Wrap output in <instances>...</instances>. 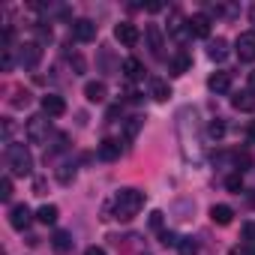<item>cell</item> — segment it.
<instances>
[{
    "instance_id": "1",
    "label": "cell",
    "mask_w": 255,
    "mask_h": 255,
    "mask_svg": "<svg viewBox=\"0 0 255 255\" xmlns=\"http://www.w3.org/2000/svg\"><path fill=\"white\" fill-rule=\"evenodd\" d=\"M141 207H144V192L135 186H126L114 195V219H120V222L135 219L141 213Z\"/></svg>"
},
{
    "instance_id": "2",
    "label": "cell",
    "mask_w": 255,
    "mask_h": 255,
    "mask_svg": "<svg viewBox=\"0 0 255 255\" xmlns=\"http://www.w3.org/2000/svg\"><path fill=\"white\" fill-rule=\"evenodd\" d=\"M6 162H9V171L18 174V177H27L30 168H33V156L24 144H9L6 147Z\"/></svg>"
},
{
    "instance_id": "3",
    "label": "cell",
    "mask_w": 255,
    "mask_h": 255,
    "mask_svg": "<svg viewBox=\"0 0 255 255\" xmlns=\"http://www.w3.org/2000/svg\"><path fill=\"white\" fill-rule=\"evenodd\" d=\"M27 132V141L30 144H45L48 141V132H51V123H48V114H33L24 126Z\"/></svg>"
},
{
    "instance_id": "4",
    "label": "cell",
    "mask_w": 255,
    "mask_h": 255,
    "mask_svg": "<svg viewBox=\"0 0 255 255\" xmlns=\"http://www.w3.org/2000/svg\"><path fill=\"white\" fill-rule=\"evenodd\" d=\"M69 33H72L75 42H93V39H96V24H93L90 18H75V21L69 24Z\"/></svg>"
},
{
    "instance_id": "5",
    "label": "cell",
    "mask_w": 255,
    "mask_h": 255,
    "mask_svg": "<svg viewBox=\"0 0 255 255\" xmlns=\"http://www.w3.org/2000/svg\"><path fill=\"white\" fill-rule=\"evenodd\" d=\"M234 51L240 60H255V30H243L237 39H234Z\"/></svg>"
},
{
    "instance_id": "6",
    "label": "cell",
    "mask_w": 255,
    "mask_h": 255,
    "mask_svg": "<svg viewBox=\"0 0 255 255\" xmlns=\"http://www.w3.org/2000/svg\"><path fill=\"white\" fill-rule=\"evenodd\" d=\"M39 60H42V48H39V42H24V45L18 48V63H21L24 69H36Z\"/></svg>"
},
{
    "instance_id": "7",
    "label": "cell",
    "mask_w": 255,
    "mask_h": 255,
    "mask_svg": "<svg viewBox=\"0 0 255 255\" xmlns=\"http://www.w3.org/2000/svg\"><path fill=\"white\" fill-rule=\"evenodd\" d=\"M138 36H141V33H138V27H135L132 21H120V24L114 27V39H117L120 45H126V48H132V45L138 42Z\"/></svg>"
},
{
    "instance_id": "8",
    "label": "cell",
    "mask_w": 255,
    "mask_h": 255,
    "mask_svg": "<svg viewBox=\"0 0 255 255\" xmlns=\"http://www.w3.org/2000/svg\"><path fill=\"white\" fill-rule=\"evenodd\" d=\"M30 219H33V213H30L27 204H12V207H9V225H12L15 231H24V228L30 225Z\"/></svg>"
},
{
    "instance_id": "9",
    "label": "cell",
    "mask_w": 255,
    "mask_h": 255,
    "mask_svg": "<svg viewBox=\"0 0 255 255\" xmlns=\"http://www.w3.org/2000/svg\"><path fill=\"white\" fill-rule=\"evenodd\" d=\"M42 114H48V117H60V114H66V102H63V96H57V93H45V96H42Z\"/></svg>"
},
{
    "instance_id": "10",
    "label": "cell",
    "mask_w": 255,
    "mask_h": 255,
    "mask_svg": "<svg viewBox=\"0 0 255 255\" xmlns=\"http://www.w3.org/2000/svg\"><path fill=\"white\" fill-rule=\"evenodd\" d=\"M147 45H150V54L156 57V60H162L165 57V42H162V30L156 27V24H147Z\"/></svg>"
},
{
    "instance_id": "11",
    "label": "cell",
    "mask_w": 255,
    "mask_h": 255,
    "mask_svg": "<svg viewBox=\"0 0 255 255\" xmlns=\"http://www.w3.org/2000/svg\"><path fill=\"white\" fill-rule=\"evenodd\" d=\"M99 159L102 162H114V159H120V153H123V144L120 141H114V138H105L102 144H99Z\"/></svg>"
},
{
    "instance_id": "12",
    "label": "cell",
    "mask_w": 255,
    "mask_h": 255,
    "mask_svg": "<svg viewBox=\"0 0 255 255\" xmlns=\"http://www.w3.org/2000/svg\"><path fill=\"white\" fill-rule=\"evenodd\" d=\"M186 30H189L192 36H201V39H204V36L210 33V18L198 12V15H192V18H186Z\"/></svg>"
},
{
    "instance_id": "13",
    "label": "cell",
    "mask_w": 255,
    "mask_h": 255,
    "mask_svg": "<svg viewBox=\"0 0 255 255\" xmlns=\"http://www.w3.org/2000/svg\"><path fill=\"white\" fill-rule=\"evenodd\" d=\"M207 87H210L213 93H228V90H231V72H213V75L207 78Z\"/></svg>"
},
{
    "instance_id": "14",
    "label": "cell",
    "mask_w": 255,
    "mask_h": 255,
    "mask_svg": "<svg viewBox=\"0 0 255 255\" xmlns=\"http://www.w3.org/2000/svg\"><path fill=\"white\" fill-rule=\"evenodd\" d=\"M120 69H123V75L129 78V81H138V78H144V66H141V60H138V57H126Z\"/></svg>"
},
{
    "instance_id": "15",
    "label": "cell",
    "mask_w": 255,
    "mask_h": 255,
    "mask_svg": "<svg viewBox=\"0 0 255 255\" xmlns=\"http://www.w3.org/2000/svg\"><path fill=\"white\" fill-rule=\"evenodd\" d=\"M105 81H87L84 84V99L87 102H105Z\"/></svg>"
},
{
    "instance_id": "16",
    "label": "cell",
    "mask_w": 255,
    "mask_h": 255,
    "mask_svg": "<svg viewBox=\"0 0 255 255\" xmlns=\"http://www.w3.org/2000/svg\"><path fill=\"white\" fill-rule=\"evenodd\" d=\"M210 219H213V225H231L234 210H231L228 204H213V207H210Z\"/></svg>"
},
{
    "instance_id": "17",
    "label": "cell",
    "mask_w": 255,
    "mask_h": 255,
    "mask_svg": "<svg viewBox=\"0 0 255 255\" xmlns=\"http://www.w3.org/2000/svg\"><path fill=\"white\" fill-rule=\"evenodd\" d=\"M207 57H210V60H216V63H222V60L228 57V42H225V39H219V36H216V39H210V45H207Z\"/></svg>"
},
{
    "instance_id": "18",
    "label": "cell",
    "mask_w": 255,
    "mask_h": 255,
    "mask_svg": "<svg viewBox=\"0 0 255 255\" xmlns=\"http://www.w3.org/2000/svg\"><path fill=\"white\" fill-rule=\"evenodd\" d=\"M150 96H153L156 102H165V99L171 96V87H168L162 78H150Z\"/></svg>"
},
{
    "instance_id": "19",
    "label": "cell",
    "mask_w": 255,
    "mask_h": 255,
    "mask_svg": "<svg viewBox=\"0 0 255 255\" xmlns=\"http://www.w3.org/2000/svg\"><path fill=\"white\" fill-rule=\"evenodd\" d=\"M72 243H75V240H72V234H69V231H54V237H51V246H54L57 252H69V249H72Z\"/></svg>"
},
{
    "instance_id": "20",
    "label": "cell",
    "mask_w": 255,
    "mask_h": 255,
    "mask_svg": "<svg viewBox=\"0 0 255 255\" xmlns=\"http://www.w3.org/2000/svg\"><path fill=\"white\" fill-rule=\"evenodd\" d=\"M141 126H144V117H129V120H126V129H123V135H126V141H132L138 132H141Z\"/></svg>"
},
{
    "instance_id": "21",
    "label": "cell",
    "mask_w": 255,
    "mask_h": 255,
    "mask_svg": "<svg viewBox=\"0 0 255 255\" xmlns=\"http://www.w3.org/2000/svg\"><path fill=\"white\" fill-rule=\"evenodd\" d=\"M75 174H78V168H75V162H63V165L57 168V180H60L63 186H69V183L75 180Z\"/></svg>"
},
{
    "instance_id": "22",
    "label": "cell",
    "mask_w": 255,
    "mask_h": 255,
    "mask_svg": "<svg viewBox=\"0 0 255 255\" xmlns=\"http://www.w3.org/2000/svg\"><path fill=\"white\" fill-rule=\"evenodd\" d=\"M36 219H39L42 225H54V222H57V207H54V204H42V207L36 210Z\"/></svg>"
},
{
    "instance_id": "23",
    "label": "cell",
    "mask_w": 255,
    "mask_h": 255,
    "mask_svg": "<svg viewBox=\"0 0 255 255\" xmlns=\"http://www.w3.org/2000/svg\"><path fill=\"white\" fill-rule=\"evenodd\" d=\"M222 135H225V120H219V117L210 120V123H207V138H210V141H219Z\"/></svg>"
},
{
    "instance_id": "24",
    "label": "cell",
    "mask_w": 255,
    "mask_h": 255,
    "mask_svg": "<svg viewBox=\"0 0 255 255\" xmlns=\"http://www.w3.org/2000/svg\"><path fill=\"white\" fill-rule=\"evenodd\" d=\"M192 66V60H189V54H177L174 60H171V75H183L186 69Z\"/></svg>"
},
{
    "instance_id": "25",
    "label": "cell",
    "mask_w": 255,
    "mask_h": 255,
    "mask_svg": "<svg viewBox=\"0 0 255 255\" xmlns=\"http://www.w3.org/2000/svg\"><path fill=\"white\" fill-rule=\"evenodd\" d=\"M231 105H234L237 111H252V108H255V99H252V93H240V96L231 99Z\"/></svg>"
},
{
    "instance_id": "26",
    "label": "cell",
    "mask_w": 255,
    "mask_h": 255,
    "mask_svg": "<svg viewBox=\"0 0 255 255\" xmlns=\"http://www.w3.org/2000/svg\"><path fill=\"white\" fill-rule=\"evenodd\" d=\"M180 255H198V243L192 237H180Z\"/></svg>"
},
{
    "instance_id": "27",
    "label": "cell",
    "mask_w": 255,
    "mask_h": 255,
    "mask_svg": "<svg viewBox=\"0 0 255 255\" xmlns=\"http://www.w3.org/2000/svg\"><path fill=\"white\" fill-rule=\"evenodd\" d=\"M9 198H12V177L6 174L0 180V201H9Z\"/></svg>"
},
{
    "instance_id": "28",
    "label": "cell",
    "mask_w": 255,
    "mask_h": 255,
    "mask_svg": "<svg viewBox=\"0 0 255 255\" xmlns=\"http://www.w3.org/2000/svg\"><path fill=\"white\" fill-rule=\"evenodd\" d=\"M69 66L75 69V75H81V72L87 69V63H84V57H81L78 51H72V54H69Z\"/></svg>"
},
{
    "instance_id": "29",
    "label": "cell",
    "mask_w": 255,
    "mask_h": 255,
    "mask_svg": "<svg viewBox=\"0 0 255 255\" xmlns=\"http://www.w3.org/2000/svg\"><path fill=\"white\" fill-rule=\"evenodd\" d=\"M159 240H162V246H180V237H177L174 231H162Z\"/></svg>"
},
{
    "instance_id": "30",
    "label": "cell",
    "mask_w": 255,
    "mask_h": 255,
    "mask_svg": "<svg viewBox=\"0 0 255 255\" xmlns=\"http://www.w3.org/2000/svg\"><path fill=\"white\" fill-rule=\"evenodd\" d=\"M225 186H228L231 192H240V189H243V177H240V174H231V177L225 180Z\"/></svg>"
},
{
    "instance_id": "31",
    "label": "cell",
    "mask_w": 255,
    "mask_h": 255,
    "mask_svg": "<svg viewBox=\"0 0 255 255\" xmlns=\"http://www.w3.org/2000/svg\"><path fill=\"white\" fill-rule=\"evenodd\" d=\"M162 216H165L162 210H153V213H150V228L159 231V234H162Z\"/></svg>"
},
{
    "instance_id": "32",
    "label": "cell",
    "mask_w": 255,
    "mask_h": 255,
    "mask_svg": "<svg viewBox=\"0 0 255 255\" xmlns=\"http://www.w3.org/2000/svg\"><path fill=\"white\" fill-rule=\"evenodd\" d=\"M12 105H15V108L27 105V93H24V90H15V96H12Z\"/></svg>"
},
{
    "instance_id": "33",
    "label": "cell",
    "mask_w": 255,
    "mask_h": 255,
    "mask_svg": "<svg viewBox=\"0 0 255 255\" xmlns=\"http://www.w3.org/2000/svg\"><path fill=\"white\" fill-rule=\"evenodd\" d=\"M36 33H39V39H51V27H42V24H39Z\"/></svg>"
},
{
    "instance_id": "34",
    "label": "cell",
    "mask_w": 255,
    "mask_h": 255,
    "mask_svg": "<svg viewBox=\"0 0 255 255\" xmlns=\"http://www.w3.org/2000/svg\"><path fill=\"white\" fill-rule=\"evenodd\" d=\"M84 255H105V249H102V246H87Z\"/></svg>"
},
{
    "instance_id": "35",
    "label": "cell",
    "mask_w": 255,
    "mask_h": 255,
    "mask_svg": "<svg viewBox=\"0 0 255 255\" xmlns=\"http://www.w3.org/2000/svg\"><path fill=\"white\" fill-rule=\"evenodd\" d=\"M249 93H255V69L249 72Z\"/></svg>"
},
{
    "instance_id": "36",
    "label": "cell",
    "mask_w": 255,
    "mask_h": 255,
    "mask_svg": "<svg viewBox=\"0 0 255 255\" xmlns=\"http://www.w3.org/2000/svg\"><path fill=\"white\" fill-rule=\"evenodd\" d=\"M249 138H252V141H255V123H252V126H249Z\"/></svg>"
},
{
    "instance_id": "37",
    "label": "cell",
    "mask_w": 255,
    "mask_h": 255,
    "mask_svg": "<svg viewBox=\"0 0 255 255\" xmlns=\"http://www.w3.org/2000/svg\"><path fill=\"white\" fill-rule=\"evenodd\" d=\"M144 255H147V252H144Z\"/></svg>"
}]
</instances>
